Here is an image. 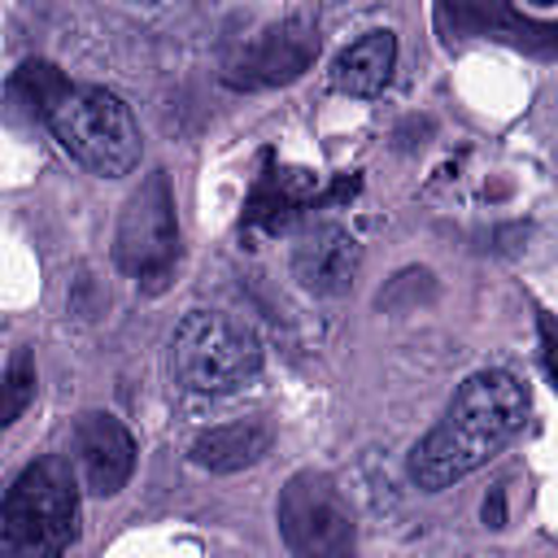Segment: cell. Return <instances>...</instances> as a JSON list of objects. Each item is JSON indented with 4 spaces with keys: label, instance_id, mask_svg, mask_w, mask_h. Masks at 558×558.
I'll return each instance as SVG.
<instances>
[{
    "label": "cell",
    "instance_id": "cell-1",
    "mask_svg": "<svg viewBox=\"0 0 558 558\" xmlns=\"http://www.w3.org/2000/svg\"><path fill=\"white\" fill-rule=\"evenodd\" d=\"M527 418V384L514 371L488 366L458 384L436 427L410 449L405 471L423 493L453 488L501 453Z\"/></svg>",
    "mask_w": 558,
    "mask_h": 558
},
{
    "label": "cell",
    "instance_id": "cell-2",
    "mask_svg": "<svg viewBox=\"0 0 558 558\" xmlns=\"http://www.w3.org/2000/svg\"><path fill=\"white\" fill-rule=\"evenodd\" d=\"M78 541V484L65 458H35L17 471L0 506L4 558H65Z\"/></svg>",
    "mask_w": 558,
    "mask_h": 558
},
{
    "label": "cell",
    "instance_id": "cell-3",
    "mask_svg": "<svg viewBox=\"0 0 558 558\" xmlns=\"http://www.w3.org/2000/svg\"><path fill=\"white\" fill-rule=\"evenodd\" d=\"M44 126L52 140L92 174L100 179H122L140 166L144 140L135 126L131 105L96 83H70L44 113Z\"/></svg>",
    "mask_w": 558,
    "mask_h": 558
},
{
    "label": "cell",
    "instance_id": "cell-4",
    "mask_svg": "<svg viewBox=\"0 0 558 558\" xmlns=\"http://www.w3.org/2000/svg\"><path fill=\"white\" fill-rule=\"evenodd\" d=\"M262 340L218 314V310H187L170 336V379L196 397H231L262 375Z\"/></svg>",
    "mask_w": 558,
    "mask_h": 558
},
{
    "label": "cell",
    "instance_id": "cell-5",
    "mask_svg": "<svg viewBox=\"0 0 558 558\" xmlns=\"http://www.w3.org/2000/svg\"><path fill=\"white\" fill-rule=\"evenodd\" d=\"M113 262L148 296L170 288L179 266V214L166 170H148L144 183L126 196L113 231Z\"/></svg>",
    "mask_w": 558,
    "mask_h": 558
},
{
    "label": "cell",
    "instance_id": "cell-6",
    "mask_svg": "<svg viewBox=\"0 0 558 558\" xmlns=\"http://www.w3.org/2000/svg\"><path fill=\"white\" fill-rule=\"evenodd\" d=\"M275 523L292 558H353L357 554V523L336 488L331 475L323 471H296L279 488L275 501Z\"/></svg>",
    "mask_w": 558,
    "mask_h": 558
},
{
    "label": "cell",
    "instance_id": "cell-7",
    "mask_svg": "<svg viewBox=\"0 0 558 558\" xmlns=\"http://www.w3.org/2000/svg\"><path fill=\"white\" fill-rule=\"evenodd\" d=\"M318 57V26L310 13H283L248 35L222 44V83L235 92H266L301 78Z\"/></svg>",
    "mask_w": 558,
    "mask_h": 558
},
{
    "label": "cell",
    "instance_id": "cell-8",
    "mask_svg": "<svg viewBox=\"0 0 558 558\" xmlns=\"http://www.w3.org/2000/svg\"><path fill=\"white\" fill-rule=\"evenodd\" d=\"M445 39H497L527 57L558 61V17H532L501 0H445L432 9Z\"/></svg>",
    "mask_w": 558,
    "mask_h": 558
},
{
    "label": "cell",
    "instance_id": "cell-9",
    "mask_svg": "<svg viewBox=\"0 0 558 558\" xmlns=\"http://www.w3.org/2000/svg\"><path fill=\"white\" fill-rule=\"evenodd\" d=\"M353 192H357V179H340V183L323 187L318 174H310V170H270V153H266V170L257 174L248 205H244V227L248 231H283L305 209L344 201Z\"/></svg>",
    "mask_w": 558,
    "mask_h": 558
},
{
    "label": "cell",
    "instance_id": "cell-10",
    "mask_svg": "<svg viewBox=\"0 0 558 558\" xmlns=\"http://www.w3.org/2000/svg\"><path fill=\"white\" fill-rule=\"evenodd\" d=\"M70 445H74V462H78L87 493L113 497L126 488V480L135 471V436L126 432L122 418H113L105 410H83L74 418Z\"/></svg>",
    "mask_w": 558,
    "mask_h": 558
},
{
    "label": "cell",
    "instance_id": "cell-11",
    "mask_svg": "<svg viewBox=\"0 0 558 558\" xmlns=\"http://www.w3.org/2000/svg\"><path fill=\"white\" fill-rule=\"evenodd\" d=\"M362 270V244L340 222H314L292 244V279L314 296H344Z\"/></svg>",
    "mask_w": 558,
    "mask_h": 558
},
{
    "label": "cell",
    "instance_id": "cell-12",
    "mask_svg": "<svg viewBox=\"0 0 558 558\" xmlns=\"http://www.w3.org/2000/svg\"><path fill=\"white\" fill-rule=\"evenodd\" d=\"M275 445V427L270 418H235V423H218L209 432H201L187 449V458L214 475H235L253 462H262Z\"/></svg>",
    "mask_w": 558,
    "mask_h": 558
},
{
    "label": "cell",
    "instance_id": "cell-13",
    "mask_svg": "<svg viewBox=\"0 0 558 558\" xmlns=\"http://www.w3.org/2000/svg\"><path fill=\"white\" fill-rule=\"evenodd\" d=\"M392 70H397V35L388 26H375L331 61V87L371 100L392 83Z\"/></svg>",
    "mask_w": 558,
    "mask_h": 558
},
{
    "label": "cell",
    "instance_id": "cell-14",
    "mask_svg": "<svg viewBox=\"0 0 558 558\" xmlns=\"http://www.w3.org/2000/svg\"><path fill=\"white\" fill-rule=\"evenodd\" d=\"M65 87H70V78H65L52 61H39V57L22 61V65L13 70V78H9V96H13V100H22V105H26V113H31V118H39V122H44L48 105H52Z\"/></svg>",
    "mask_w": 558,
    "mask_h": 558
},
{
    "label": "cell",
    "instance_id": "cell-15",
    "mask_svg": "<svg viewBox=\"0 0 558 558\" xmlns=\"http://www.w3.org/2000/svg\"><path fill=\"white\" fill-rule=\"evenodd\" d=\"M31 401H35V353L26 344H17L9 353V366H4V418L0 423L13 427Z\"/></svg>",
    "mask_w": 558,
    "mask_h": 558
},
{
    "label": "cell",
    "instance_id": "cell-16",
    "mask_svg": "<svg viewBox=\"0 0 558 558\" xmlns=\"http://www.w3.org/2000/svg\"><path fill=\"white\" fill-rule=\"evenodd\" d=\"M536 327H541V362H545V375L558 392V327L549 314H536Z\"/></svg>",
    "mask_w": 558,
    "mask_h": 558
},
{
    "label": "cell",
    "instance_id": "cell-17",
    "mask_svg": "<svg viewBox=\"0 0 558 558\" xmlns=\"http://www.w3.org/2000/svg\"><path fill=\"white\" fill-rule=\"evenodd\" d=\"M484 527H506V488H493L484 497Z\"/></svg>",
    "mask_w": 558,
    "mask_h": 558
}]
</instances>
